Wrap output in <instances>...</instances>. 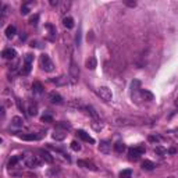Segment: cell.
I'll return each mask as SVG.
<instances>
[{"mask_svg":"<svg viewBox=\"0 0 178 178\" xmlns=\"http://www.w3.org/2000/svg\"><path fill=\"white\" fill-rule=\"evenodd\" d=\"M141 96L143 100H146V102H152L153 99H155V95L152 93V92L146 91V89H142L141 91Z\"/></svg>","mask_w":178,"mask_h":178,"instance_id":"obj_14","label":"cell"},{"mask_svg":"<svg viewBox=\"0 0 178 178\" xmlns=\"http://www.w3.org/2000/svg\"><path fill=\"white\" fill-rule=\"evenodd\" d=\"M149 141H150V142H159V141H160V136H157V135H150V136H149Z\"/></svg>","mask_w":178,"mask_h":178,"instance_id":"obj_36","label":"cell"},{"mask_svg":"<svg viewBox=\"0 0 178 178\" xmlns=\"http://www.w3.org/2000/svg\"><path fill=\"white\" fill-rule=\"evenodd\" d=\"M85 66H87L88 70H95V68L97 67V61H96V59H95V57H89L88 60H87V64H85Z\"/></svg>","mask_w":178,"mask_h":178,"instance_id":"obj_20","label":"cell"},{"mask_svg":"<svg viewBox=\"0 0 178 178\" xmlns=\"http://www.w3.org/2000/svg\"><path fill=\"white\" fill-rule=\"evenodd\" d=\"M70 7V3H67V2H64V3H61V7H60V13L63 14V13H66V10Z\"/></svg>","mask_w":178,"mask_h":178,"instance_id":"obj_35","label":"cell"},{"mask_svg":"<svg viewBox=\"0 0 178 178\" xmlns=\"http://www.w3.org/2000/svg\"><path fill=\"white\" fill-rule=\"evenodd\" d=\"M155 167H156V164L152 162V160H145V162L142 163V168L146 170V171H152Z\"/></svg>","mask_w":178,"mask_h":178,"instance_id":"obj_17","label":"cell"},{"mask_svg":"<svg viewBox=\"0 0 178 178\" xmlns=\"http://www.w3.org/2000/svg\"><path fill=\"white\" fill-rule=\"evenodd\" d=\"M120 178H132V171L128 170V168H127V170H123L120 173Z\"/></svg>","mask_w":178,"mask_h":178,"instance_id":"obj_29","label":"cell"},{"mask_svg":"<svg viewBox=\"0 0 178 178\" xmlns=\"http://www.w3.org/2000/svg\"><path fill=\"white\" fill-rule=\"evenodd\" d=\"M78 75H79V71H78V67H77L75 61L74 59H71V66H70V78H71V82L75 84L78 81Z\"/></svg>","mask_w":178,"mask_h":178,"instance_id":"obj_6","label":"cell"},{"mask_svg":"<svg viewBox=\"0 0 178 178\" xmlns=\"http://www.w3.org/2000/svg\"><path fill=\"white\" fill-rule=\"evenodd\" d=\"M176 105H177V106H178V99H177V102H176Z\"/></svg>","mask_w":178,"mask_h":178,"instance_id":"obj_41","label":"cell"},{"mask_svg":"<svg viewBox=\"0 0 178 178\" xmlns=\"http://www.w3.org/2000/svg\"><path fill=\"white\" fill-rule=\"evenodd\" d=\"M50 4H52V6H59V2H57V0H56V2H54V0H52Z\"/></svg>","mask_w":178,"mask_h":178,"instance_id":"obj_39","label":"cell"},{"mask_svg":"<svg viewBox=\"0 0 178 178\" xmlns=\"http://www.w3.org/2000/svg\"><path fill=\"white\" fill-rule=\"evenodd\" d=\"M32 61H34V54L28 53V54L25 56V59H24V67H22V70H21V74H22V75H28V74L31 73Z\"/></svg>","mask_w":178,"mask_h":178,"instance_id":"obj_4","label":"cell"},{"mask_svg":"<svg viewBox=\"0 0 178 178\" xmlns=\"http://www.w3.org/2000/svg\"><path fill=\"white\" fill-rule=\"evenodd\" d=\"M20 160H22V156H13L10 160H8V167L10 168L17 167V164H18Z\"/></svg>","mask_w":178,"mask_h":178,"instance_id":"obj_19","label":"cell"},{"mask_svg":"<svg viewBox=\"0 0 178 178\" xmlns=\"http://www.w3.org/2000/svg\"><path fill=\"white\" fill-rule=\"evenodd\" d=\"M97 95H99L105 102H111V99H113L111 89H109L107 87H100L99 89H97Z\"/></svg>","mask_w":178,"mask_h":178,"instance_id":"obj_5","label":"cell"},{"mask_svg":"<svg viewBox=\"0 0 178 178\" xmlns=\"http://www.w3.org/2000/svg\"><path fill=\"white\" fill-rule=\"evenodd\" d=\"M28 114L29 115H32V117H35V115L38 114V105L36 103H34V102H31L29 103V106H28Z\"/></svg>","mask_w":178,"mask_h":178,"instance_id":"obj_16","label":"cell"},{"mask_svg":"<svg viewBox=\"0 0 178 178\" xmlns=\"http://www.w3.org/2000/svg\"><path fill=\"white\" fill-rule=\"evenodd\" d=\"M92 128H93V129H96V131H100V129L103 128V124L100 123V121L95 120L93 123H92Z\"/></svg>","mask_w":178,"mask_h":178,"instance_id":"obj_30","label":"cell"},{"mask_svg":"<svg viewBox=\"0 0 178 178\" xmlns=\"http://www.w3.org/2000/svg\"><path fill=\"white\" fill-rule=\"evenodd\" d=\"M85 110H87L88 114H91L92 117L95 118V120H97V118H99V114H97L96 110H95V109L92 107V106H85Z\"/></svg>","mask_w":178,"mask_h":178,"instance_id":"obj_27","label":"cell"},{"mask_svg":"<svg viewBox=\"0 0 178 178\" xmlns=\"http://www.w3.org/2000/svg\"><path fill=\"white\" fill-rule=\"evenodd\" d=\"M145 152H146L145 145H138V146L131 148V149L128 150V157H129V160H132V162H136V160H139V157L143 155Z\"/></svg>","mask_w":178,"mask_h":178,"instance_id":"obj_1","label":"cell"},{"mask_svg":"<svg viewBox=\"0 0 178 178\" xmlns=\"http://www.w3.org/2000/svg\"><path fill=\"white\" fill-rule=\"evenodd\" d=\"M17 136H18V138H21L22 141H38V139H39V136L35 135V134H24V135L17 134Z\"/></svg>","mask_w":178,"mask_h":178,"instance_id":"obj_15","label":"cell"},{"mask_svg":"<svg viewBox=\"0 0 178 178\" xmlns=\"http://www.w3.org/2000/svg\"><path fill=\"white\" fill-rule=\"evenodd\" d=\"M155 153H157V155H160V156H164L166 153H167V149L166 148H163V146H156L155 148Z\"/></svg>","mask_w":178,"mask_h":178,"instance_id":"obj_28","label":"cell"},{"mask_svg":"<svg viewBox=\"0 0 178 178\" xmlns=\"http://www.w3.org/2000/svg\"><path fill=\"white\" fill-rule=\"evenodd\" d=\"M113 148H114V150H115L117 153H123L124 150H125V145H124L121 141H117V142H115V143L113 145Z\"/></svg>","mask_w":178,"mask_h":178,"instance_id":"obj_22","label":"cell"},{"mask_svg":"<svg viewBox=\"0 0 178 178\" xmlns=\"http://www.w3.org/2000/svg\"><path fill=\"white\" fill-rule=\"evenodd\" d=\"M77 164H78L79 167L87 168V170H91V171H96V170H97L96 166H95L93 163L88 162V160H78V163H77Z\"/></svg>","mask_w":178,"mask_h":178,"instance_id":"obj_12","label":"cell"},{"mask_svg":"<svg viewBox=\"0 0 178 178\" xmlns=\"http://www.w3.org/2000/svg\"><path fill=\"white\" fill-rule=\"evenodd\" d=\"M16 32H17L16 26H14V25H8L7 28H6V36H7L8 39H11V38L16 35Z\"/></svg>","mask_w":178,"mask_h":178,"instance_id":"obj_21","label":"cell"},{"mask_svg":"<svg viewBox=\"0 0 178 178\" xmlns=\"http://www.w3.org/2000/svg\"><path fill=\"white\" fill-rule=\"evenodd\" d=\"M39 153H40L42 159H43L46 163H53V157H52V155H50L49 152H44V150H40Z\"/></svg>","mask_w":178,"mask_h":178,"instance_id":"obj_26","label":"cell"},{"mask_svg":"<svg viewBox=\"0 0 178 178\" xmlns=\"http://www.w3.org/2000/svg\"><path fill=\"white\" fill-rule=\"evenodd\" d=\"M71 149H73L74 152H79V150H81V145H79L77 141H73L71 142Z\"/></svg>","mask_w":178,"mask_h":178,"instance_id":"obj_33","label":"cell"},{"mask_svg":"<svg viewBox=\"0 0 178 178\" xmlns=\"http://www.w3.org/2000/svg\"><path fill=\"white\" fill-rule=\"evenodd\" d=\"M66 136H67V131L63 128H56L52 134V138L54 139V141H64Z\"/></svg>","mask_w":178,"mask_h":178,"instance_id":"obj_8","label":"cell"},{"mask_svg":"<svg viewBox=\"0 0 178 178\" xmlns=\"http://www.w3.org/2000/svg\"><path fill=\"white\" fill-rule=\"evenodd\" d=\"M168 152H170L171 155H176V153H177V149H176V148H171V149L168 150Z\"/></svg>","mask_w":178,"mask_h":178,"instance_id":"obj_38","label":"cell"},{"mask_svg":"<svg viewBox=\"0 0 178 178\" xmlns=\"http://www.w3.org/2000/svg\"><path fill=\"white\" fill-rule=\"evenodd\" d=\"M38 21H39V16H38V14H35V16H32L31 18H29V24H31V25H36Z\"/></svg>","mask_w":178,"mask_h":178,"instance_id":"obj_34","label":"cell"},{"mask_svg":"<svg viewBox=\"0 0 178 178\" xmlns=\"http://www.w3.org/2000/svg\"><path fill=\"white\" fill-rule=\"evenodd\" d=\"M77 135L79 136V138L82 139V141H85V142H89V143H95V139L92 138L89 134H87L85 131H82V129H79L78 132H77Z\"/></svg>","mask_w":178,"mask_h":178,"instance_id":"obj_13","label":"cell"},{"mask_svg":"<svg viewBox=\"0 0 178 178\" xmlns=\"http://www.w3.org/2000/svg\"><path fill=\"white\" fill-rule=\"evenodd\" d=\"M125 4L128 6V7H135V6H136V3H135V2H127Z\"/></svg>","mask_w":178,"mask_h":178,"instance_id":"obj_37","label":"cell"},{"mask_svg":"<svg viewBox=\"0 0 178 178\" xmlns=\"http://www.w3.org/2000/svg\"><path fill=\"white\" fill-rule=\"evenodd\" d=\"M47 99H49L53 105H60V103H63V97H61L60 95H59L57 92H54V91L50 92V93L47 95Z\"/></svg>","mask_w":178,"mask_h":178,"instance_id":"obj_10","label":"cell"},{"mask_svg":"<svg viewBox=\"0 0 178 178\" xmlns=\"http://www.w3.org/2000/svg\"><path fill=\"white\" fill-rule=\"evenodd\" d=\"M40 121H42V123H53V117L50 114H43L42 117H40Z\"/></svg>","mask_w":178,"mask_h":178,"instance_id":"obj_32","label":"cell"},{"mask_svg":"<svg viewBox=\"0 0 178 178\" xmlns=\"http://www.w3.org/2000/svg\"><path fill=\"white\" fill-rule=\"evenodd\" d=\"M174 135H176L177 138H178V129H176V131H174Z\"/></svg>","mask_w":178,"mask_h":178,"instance_id":"obj_40","label":"cell"},{"mask_svg":"<svg viewBox=\"0 0 178 178\" xmlns=\"http://www.w3.org/2000/svg\"><path fill=\"white\" fill-rule=\"evenodd\" d=\"M39 63H40L42 70H44L46 73H52V71L54 70V64H53V61L50 60V57L47 54L40 56V57H39Z\"/></svg>","mask_w":178,"mask_h":178,"instance_id":"obj_2","label":"cell"},{"mask_svg":"<svg viewBox=\"0 0 178 178\" xmlns=\"http://www.w3.org/2000/svg\"><path fill=\"white\" fill-rule=\"evenodd\" d=\"M40 159L38 156H25L24 157V164L28 168H35L40 166Z\"/></svg>","mask_w":178,"mask_h":178,"instance_id":"obj_3","label":"cell"},{"mask_svg":"<svg viewBox=\"0 0 178 178\" xmlns=\"http://www.w3.org/2000/svg\"><path fill=\"white\" fill-rule=\"evenodd\" d=\"M32 91H34V93L36 95H42L43 93V85L40 84V82H34V85H32Z\"/></svg>","mask_w":178,"mask_h":178,"instance_id":"obj_18","label":"cell"},{"mask_svg":"<svg viewBox=\"0 0 178 178\" xmlns=\"http://www.w3.org/2000/svg\"><path fill=\"white\" fill-rule=\"evenodd\" d=\"M132 91H131V96L132 99L135 100V102H139V99H141V89H139V81H134L132 85H131Z\"/></svg>","mask_w":178,"mask_h":178,"instance_id":"obj_7","label":"cell"},{"mask_svg":"<svg viewBox=\"0 0 178 178\" xmlns=\"http://www.w3.org/2000/svg\"><path fill=\"white\" fill-rule=\"evenodd\" d=\"M11 125L13 127H22L24 120L21 117H18V115H16V117H13V120H11Z\"/></svg>","mask_w":178,"mask_h":178,"instance_id":"obj_24","label":"cell"},{"mask_svg":"<svg viewBox=\"0 0 178 178\" xmlns=\"http://www.w3.org/2000/svg\"><path fill=\"white\" fill-rule=\"evenodd\" d=\"M35 3H32V2H29V3H25V4H22V7H21V14L22 16H25V14H28L29 13V10H31V7L34 6Z\"/></svg>","mask_w":178,"mask_h":178,"instance_id":"obj_25","label":"cell"},{"mask_svg":"<svg viewBox=\"0 0 178 178\" xmlns=\"http://www.w3.org/2000/svg\"><path fill=\"white\" fill-rule=\"evenodd\" d=\"M99 150H100V153H103V155H109V153L111 152V143L109 141H100Z\"/></svg>","mask_w":178,"mask_h":178,"instance_id":"obj_9","label":"cell"},{"mask_svg":"<svg viewBox=\"0 0 178 178\" xmlns=\"http://www.w3.org/2000/svg\"><path fill=\"white\" fill-rule=\"evenodd\" d=\"M7 13H8V6H3V11H2V20H0V24L4 22L6 17H7Z\"/></svg>","mask_w":178,"mask_h":178,"instance_id":"obj_31","label":"cell"},{"mask_svg":"<svg viewBox=\"0 0 178 178\" xmlns=\"http://www.w3.org/2000/svg\"><path fill=\"white\" fill-rule=\"evenodd\" d=\"M2 56H3V59H6V60H13V59H16L17 52H16V49H13V47H8V49L3 50Z\"/></svg>","mask_w":178,"mask_h":178,"instance_id":"obj_11","label":"cell"},{"mask_svg":"<svg viewBox=\"0 0 178 178\" xmlns=\"http://www.w3.org/2000/svg\"><path fill=\"white\" fill-rule=\"evenodd\" d=\"M63 25L66 26L67 29H71L74 26V20L73 17H64L63 18Z\"/></svg>","mask_w":178,"mask_h":178,"instance_id":"obj_23","label":"cell"}]
</instances>
